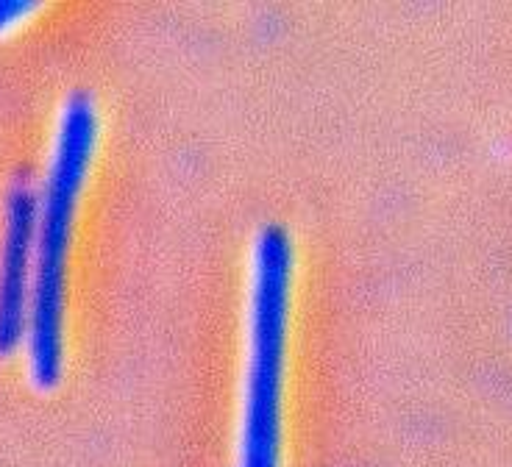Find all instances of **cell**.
<instances>
[{
  "instance_id": "cell-1",
  "label": "cell",
  "mask_w": 512,
  "mask_h": 467,
  "mask_svg": "<svg viewBox=\"0 0 512 467\" xmlns=\"http://www.w3.org/2000/svg\"><path fill=\"white\" fill-rule=\"evenodd\" d=\"M98 142V109L90 92L73 89L64 98L48 170L37 190L34 231V292L28 312V379L48 392L62 381L64 367V278L78 198L90 173Z\"/></svg>"
},
{
  "instance_id": "cell-2",
  "label": "cell",
  "mask_w": 512,
  "mask_h": 467,
  "mask_svg": "<svg viewBox=\"0 0 512 467\" xmlns=\"http://www.w3.org/2000/svg\"><path fill=\"white\" fill-rule=\"evenodd\" d=\"M290 287H293L290 234L279 223H265L251 242V262H248L237 467H282Z\"/></svg>"
},
{
  "instance_id": "cell-3",
  "label": "cell",
  "mask_w": 512,
  "mask_h": 467,
  "mask_svg": "<svg viewBox=\"0 0 512 467\" xmlns=\"http://www.w3.org/2000/svg\"><path fill=\"white\" fill-rule=\"evenodd\" d=\"M34 231H37V187L20 173L3 198L0 228V359L26 345L31 292H34Z\"/></svg>"
},
{
  "instance_id": "cell-4",
  "label": "cell",
  "mask_w": 512,
  "mask_h": 467,
  "mask_svg": "<svg viewBox=\"0 0 512 467\" xmlns=\"http://www.w3.org/2000/svg\"><path fill=\"white\" fill-rule=\"evenodd\" d=\"M37 6L39 3H31V0H0V37L9 34L20 20H26Z\"/></svg>"
}]
</instances>
